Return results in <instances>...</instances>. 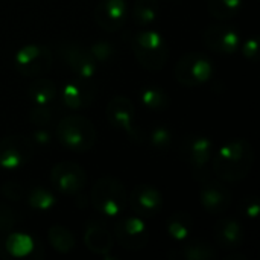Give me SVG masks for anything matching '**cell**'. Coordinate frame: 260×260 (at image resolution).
Here are the masks:
<instances>
[{"mask_svg": "<svg viewBox=\"0 0 260 260\" xmlns=\"http://www.w3.org/2000/svg\"><path fill=\"white\" fill-rule=\"evenodd\" d=\"M50 181L59 193L78 195L87 184V174L75 161H59L50 171Z\"/></svg>", "mask_w": 260, "mask_h": 260, "instance_id": "9c48e42d", "label": "cell"}, {"mask_svg": "<svg viewBox=\"0 0 260 260\" xmlns=\"http://www.w3.org/2000/svg\"><path fill=\"white\" fill-rule=\"evenodd\" d=\"M91 204L107 218L120 216L128 206V193L123 183L111 175L101 177L91 189Z\"/></svg>", "mask_w": 260, "mask_h": 260, "instance_id": "277c9868", "label": "cell"}, {"mask_svg": "<svg viewBox=\"0 0 260 260\" xmlns=\"http://www.w3.org/2000/svg\"><path fill=\"white\" fill-rule=\"evenodd\" d=\"M200 203L209 215H222L232 206V192L221 181H207L200 190Z\"/></svg>", "mask_w": 260, "mask_h": 260, "instance_id": "e0dca14e", "label": "cell"}, {"mask_svg": "<svg viewBox=\"0 0 260 260\" xmlns=\"http://www.w3.org/2000/svg\"><path fill=\"white\" fill-rule=\"evenodd\" d=\"M131 49L137 62L151 72L161 70L169 58V49L165 37L154 29L139 30L131 41Z\"/></svg>", "mask_w": 260, "mask_h": 260, "instance_id": "3957f363", "label": "cell"}, {"mask_svg": "<svg viewBox=\"0 0 260 260\" xmlns=\"http://www.w3.org/2000/svg\"><path fill=\"white\" fill-rule=\"evenodd\" d=\"M254 148L245 139H235L212 155V169L219 181L238 183L248 177L254 165Z\"/></svg>", "mask_w": 260, "mask_h": 260, "instance_id": "6da1fadb", "label": "cell"}, {"mask_svg": "<svg viewBox=\"0 0 260 260\" xmlns=\"http://www.w3.org/2000/svg\"><path fill=\"white\" fill-rule=\"evenodd\" d=\"M225 260H248L245 256H241V254H236V256H232V257H227Z\"/></svg>", "mask_w": 260, "mask_h": 260, "instance_id": "8d00e7d4", "label": "cell"}, {"mask_svg": "<svg viewBox=\"0 0 260 260\" xmlns=\"http://www.w3.org/2000/svg\"><path fill=\"white\" fill-rule=\"evenodd\" d=\"M160 15L158 0H136L133 6V20L137 26L146 27L152 24Z\"/></svg>", "mask_w": 260, "mask_h": 260, "instance_id": "603a6c76", "label": "cell"}, {"mask_svg": "<svg viewBox=\"0 0 260 260\" xmlns=\"http://www.w3.org/2000/svg\"><path fill=\"white\" fill-rule=\"evenodd\" d=\"M84 244L91 253L98 256H107L113 250L114 239L102 222L93 221V222H88L85 229Z\"/></svg>", "mask_w": 260, "mask_h": 260, "instance_id": "d6986e66", "label": "cell"}, {"mask_svg": "<svg viewBox=\"0 0 260 260\" xmlns=\"http://www.w3.org/2000/svg\"><path fill=\"white\" fill-rule=\"evenodd\" d=\"M88 50L96 62H108L116 55L114 46L107 41H96L88 47Z\"/></svg>", "mask_w": 260, "mask_h": 260, "instance_id": "f546056e", "label": "cell"}, {"mask_svg": "<svg viewBox=\"0 0 260 260\" xmlns=\"http://www.w3.org/2000/svg\"><path fill=\"white\" fill-rule=\"evenodd\" d=\"M47 239H49V244L53 247V250L61 254L70 253L76 245V241L72 232L62 225H52L47 232Z\"/></svg>", "mask_w": 260, "mask_h": 260, "instance_id": "d4e9b609", "label": "cell"}, {"mask_svg": "<svg viewBox=\"0 0 260 260\" xmlns=\"http://www.w3.org/2000/svg\"><path fill=\"white\" fill-rule=\"evenodd\" d=\"M242 53L247 59L257 61V58H259V38L251 37V38L245 40V43L242 44Z\"/></svg>", "mask_w": 260, "mask_h": 260, "instance_id": "836d02e7", "label": "cell"}, {"mask_svg": "<svg viewBox=\"0 0 260 260\" xmlns=\"http://www.w3.org/2000/svg\"><path fill=\"white\" fill-rule=\"evenodd\" d=\"M55 136L66 149L76 154L91 151L98 142V133L93 122L79 114L62 117L56 126Z\"/></svg>", "mask_w": 260, "mask_h": 260, "instance_id": "7a4b0ae2", "label": "cell"}, {"mask_svg": "<svg viewBox=\"0 0 260 260\" xmlns=\"http://www.w3.org/2000/svg\"><path fill=\"white\" fill-rule=\"evenodd\" d=\"M29 120L32 125H35L38 128L47 126L52 120V111H50L49 105H37L35 108H32V111L29 114Z\"/></svg>", "mask_w": 260, "mask_h": 260, "instance_id": "4dcf8cb0", "label": "cell"}, {"mask_svg": "<svg viewBox=\"0 0 260 260\" xmlns=\"http://www.w3.org/2000/svg\"><path fill=\"white\" fill-rule=\"evenodd\" d=\"M245 238L244 229L239 221L233 218H222L213 225V239L219 248L232 251L242 245Z\"/></svg>", "mask_w": 260, "mask_h": 260, "instance_id": "ac0fdd59", "label": "cell"}, {"mask_svg": "<svg viewBox=\"0 0 260 260\" xmlns=\"http://www.w3.org/2000/svg\"><path fill=\"white\" fill-rule=\"evenodd\" d=\"M139 101L140 104L152 111H163L169 107L171 99L168 96V93L157 87V85H145L140 88L139 91Z\"/></svg>", "mask_w": 260, "mask_h": 260, "instance_id": "7402d4cb", "label": "cell"}, {"mask_svg": "<svg viewBox=\"0 0 260 260\" xmlns=\"http://www.w3.org/2000/svg\"><path fill=\"white\" fill-rule=\"evenodd\" d=\"M27 96L35 105H50L56 98V85L46 78H35L27 87Z\"/></svg>", "mask_w": 260, "mask_h": 260, "instance_id": "44dd1931", "label": "cell"}, {"mask_svg": "<svg viewBox=\"0 0 260 260\" xmlns=\"http://www.w3.org/2000/svg\"><path fill=\"white\" fill-rule=\"evenodd\" d=\"M0 195L9 201H21L26 195V190L17 181H6L0 186Z\"/></svg>", "mask_w": 260, "mask_h": 260, "instance_id": "1f68e13d", "label": "cell"}, {"mask_svg": "<svg viewBox=\"0 0 260 260\" xmlns=\"http://www.w3.org/2000/svg\"><path fill=\"white\" fill-rule=\"evenodd\" d=\"M213 72V61L206 53L190 52L178 59L174 69V78L180 85L195 88L210 81Z\"/></svg>", "mask_w": 260, "mask_h": 260, "instance_id": "5b68a950", "label": "cell"}, {"mask_svg": "<svg viewBox=\"0 0 260 260\" xmlns=\"http://www.w3.org/2000/svg\"><path fill=\"white\" fill-rule=\"evenodd\" d=\"M105 116L108 123L125 133L131 142L142 143L143 142V134L142 131L136 126V107L131 102V99L125 96H114L105 108Z\"/></svg>", "mask_w": 260, "mask_h": 260, "instance_id": "52a82bcc", "label": "cell"}, {"mask_svg": "<svg viewBox=\"0 0 260 260\" xmlns=\"http://www.w3.org/2000/svg\"><path fill=\"white\" fill-rule=\"evenodd\" d=\"M98 87L91 79L75 78L62 87V101L70 110H82L94 104Z\"/></svg>", "mask_w": 260, "mask_h": 260, "instance_id": "9a60e30c", "label": "cell"}, {"mask_svg": "<svg viewBox=\"0 0 260 260\" xmlns=\"http://www.w3.org/2000/svg\"><path fill=\"white\" fill-rule=\"evenodd\" d=\"M17 224V215L14 210L0 201V233H6L12 230Z\"/></svg>", "mask_w": 260, "mask_h": 260, "instance_id": "d6a6232c", "label": "cell"}, {"mask_svg": "<svg viewBox=\"0 0 260 260\" xmlns=\"http://www.w3.org/2000/svg\"><path fill=\"white\" fill-rule=\"evenodd\" d=\"M166 232L174 241H186L193 232V218L187 212H175L166 221Z\"/></svg>", "mask_w": 260, "mask_h": 260, "instance_id": "ffe728a7", "label": "cell"}, {"mask_svg": "<svg viewBox=\"0 0 260 260\" xmlns=\"http://www.w3.org/2000/svg\"><path fill=\"white\" fill-rule=\"evenodd\" d=\"M203 41L206 47L215 53L233 55L239 49L241 37L233 26L219 23L212 24L203 32Z\"/></svg>", "mask_w": 260, "mask_h": 260, "instance_id": "5bb4252c", "label": "cell"}, {"mask_svg": "<svg viewBox=\"0 0 260 260\" xmlns=\"http://www.w3.org/2000/svg\"><path fill=\"white\" fill-rule=\"evenodd\" d=\"M52 62V50L44 44H26L14 55L15 70L26 78H37L47 73Z\"/></svg>", "mask_w": 260, "mask_h": 260, "instance_id": "8992f818", "label": "cell"}, {"mask_svg": "<svg viewBox=\"0 0 260 260\" xmlns=\"http://www.w3.org/2000/svg\"><path fill=\"white\" fill-rule=\"evenodd\" d=\"M61 59L69 66V69L78 76V78H85L91 79L96 75L98 70V62L91 56L90 50L81 44L76 43H66L59 46L58 50Z\"/></svg>", "mask_w": 260, "mask_h": 260, "instance_id": "4fadbf2b", "label": "cell"}, {"mask_svg": "<svg viewBox=\"0 0 260 260\" xmlns=\"http://www.w3.org/2000/svg\"><path fill=\"white\" fill-rule=\"evenodd\" d=\"M128 17L126 0H101L94 8V21L105 32L119 30Z\"/></svg>", "mask_w": 260, "mask_h": 260, "instance_id": "2e32d148", "label": "cell"}, {"mask_svg": "<svg viewBox=\"0 0 260 260\" xmlns=\"http://www.w3.org/2000/svg\"><path fill=\"white\" fill-rule=\"evenodd\" d=\"M181 256L187 260H212L216 259L218 253L212 247V244L201 239H195L183 247Z\"/></svg>", "mask_w": 260, "mask_h": 260, "instance_id": "83f0119b", "label": "cell"}, {"mask_svg": "<svg viewBox=\"0 0 260 260\" xmlns=\"http://www.w3.org/2000/svg\"><path fill=\"white\" fill-rule=\"evenodd\" d=\"M209 14L216 20H232L242 9V0H209Z\"/></svg>", "mask_w": 260, "mask_h": 260, "instance_id": "4316f807", "label": "cell"}, {"mask_svg": "<svg viewBox=\"0 0 260 260\" xmlns=\"http://www.w3.org/2000/svg\"><path fill=\"white\" fill-rule=\"evenodd\" d=\"M172 142H174V134L165 125H157L149 133V143L157 151H161V152L168 151L172 146Z\"/></svg>", "mask_w": 260, "mask_h": 260, "instance_id": "f1b7e54d", "label": "cell"}, {"mask_svg": "<svg viewBox=\"0 0 260 260\" xmlns=\"http://www.w3.org/2000/svg\"><path fill=\"white\" fill-rule=\"evenodd\" d=\"M180 155L184 163H187L193 172H203L213 155V142L200 134H192L183 139L180 145Z\"/></svg>", "mask_w": 260, "mask_h": 260, "instance_id": "8fae6325", "label": "cell"}, {"mask_svg": "<svg viewBox=\"0 0 260 260\" xmlns=\"http://www.w3.org/2000/svg\"><path fill=\"white\" fill-rule=\"evenodd\" d=\"M128 204L139 218H154L163 209V195L151 184H139L128 195Z\"/></svg>", "mask_w": 260, "mask_h": 260, "instance_id": "7c38bea8", "label": "cell"}, {"mask_svg": "<svg viewBox=\"0 0 260 260\" xmlns=\"http://www.w3.org/2000/svg\"><path fill=\"white\" fill-rule=\"evenodd\" d=\"M151 233L148 225L139 216H128L116 222L114 239L128 251H140L149 242Z\"/></svg>", "mask_w": 260, "mask_h": 260, "instance_id": "30bf717a", "label": "cell"}, {"mask_svg": "<svg viewBox=\"0 0 260 260\" xmlns=\"http://www.w3.org/2000/svg\"><path fill=\"white\" fill-rule=\"evenodd\" d=\"M34 155V142L23 134H11L0 139V168L15 171L26 166Z\"/></svg>", "mask_w": 260, "mask_h": 260, "instance_id": "ba28073f", "label": "cell"}, {"mask_svg": "<svg viewBox=\"0 0 260 260\" xmlns=\"http://www.w3.org/2000/svg\"><path fill=\"white\" fill-rule=\"evenodd\" d=\"M260 210L259 198L257 197H247L242 203V212L247 218L250 219H254L257 218Z\"/></svg>", "mask_w": 260, "mask_h": 260, "instance_id": "e575fe53", "label": "cell"}, {"mask_svg": "<svg viewBox=\"0 0 260 260\" xmlns=\"http://www.w3.org/2000/svg\"><path fill=\"white\" fill-rule=\"evenodd\" d=\"M24 197H26L27 206L34 210H38V212H49L56 204L55 195L49 189L40 187V186L32 187L29 192H26Z\"/></svg>", "mask_w": 260, "mask_h": 260, "instance_id": "484cf974", "label": "cell"}, {"mask_svg": "<svg viewBox=\"0 0 260 260\" xmlns=\"http://www.w3.org/2000/svg\"><path fill=\"white\" fill-rule=\"evenodd\" d=\"M37 245L35 241L23 233H17V235H11L5 239V251L11 256V257H26L30 256L35 251Z\"/></svg>", "mask_w": 260, "mask_h": 260, "instance_id": "cb8c5ba5", "label": "cell"}, {"mask_svg": "<svg viewBox=\"0 0 260 260\" xmlns=\"http://www.w3.org/2000/svg\"><path fill=\"white\" fill-rule=\"evenodd\" d=\"M32 142L40 143V145H47V143L50 142V134H49L46 129L40 128V129H37V131L34 133V136H32Z\"/></svg>", "mask_w": 260, "mask_h": 260, "instance_id": "d590c367", "label": "cell"}]
</instances>
